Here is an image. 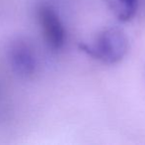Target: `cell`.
I'll use <instances>...</instances> for the list:
<instances>
[{
	"label": "cell",
	"mask_w": 145,
	"mask_h": 145,
	"mask_svg": "<svg viewBox=\"0 0 145 145\" xmlns=\"http://www.w3.org/2000/svg\"><path fill=\"white\" fill-rule=\"evenodd\" d=\"M82 51L108 64L121 60L127 50V40L120 30L112 28L101 33L93 44L80 45Z\"/></svg>",
	"instance_id": "1"
},
{
	"label": "cell",
	"mask_w": 145,
	"mask_h": 145,
	"mask_svg": "<svg viewBox=\"0 0 145 145\" xmlns=\"http://www.w3.org/2000/svg\"><path fill=\"white\" fill-rule=\"evenodd\" d=\"M38 18L44 40L52 50H59L65 43V30L56 11L50 5L42 4L38 9Z\"/></svg>",
	"instance_id": "2"
},
{
	"label": "cell",
	"mask_w": 145,
	"mask_h": 145,
	"mask_svg": "<svg viewBox=\"0 0 145 145\" xmlns=\"http://www.w3.org/2000/svg\"><path fill=\"white\" fill-rule=\"evenodd\" d=\"M8 58L12 69L21 77H30L37 68V59L32 45L22 38L15 39L8 47Z\"/></svg>",
	"instance_id": "3"
},
{
	"label": "cell",
	"mask_w": 145,
	"mask_h": 145,
	"mask_svg": "<svg viewBox=\"0 0 145 145\" xmlns=\"http://www.w3.org/2000/svg\"><path fill=\"white\" fill-rule=\"evenodd\" d=\"M114 9L120 21H128L137 9V0H114Z\"/></svg>",
	"instance_id": "4"
}]
</instances>
